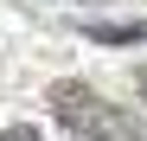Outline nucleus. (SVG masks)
<instances>
[{"label": "nucleus", "mask_w": 147, "mask_h": 141, "mask_svg": "<svg viewBox=\"0 0 147 141\" xmlns=\"http://www.w3.org/2000/svg\"><path fill=\"white\" fill-rule=\"evenodd\" d=\"M45 103H51V115H58L70 135H83V141H147V128H141L121 103L96 96V90L77 83V77H58L51 90H45Z\"/></svg>", "instance_id": "nucleus-1"}, {"label": "nucleus", "mask_w": 147, "mask_h": 141, "mask_svg": "<svg viewBox=\"0 0 147 141\" xmlns=\"http://www.w3.org/2000/svg\"><path fill=\"white\" fill-rule=\"evenodd\" d=\"M77 32L96 45H147V19H77Z\"/></svg>", "instance_id": "nucleus-2"}, {"label": "nucleus", "mask_w": 147, "mask_h": 141, "mask_svg": "<svg viewBox=\"0 0 147 141\" xmlns=\"http://www.w3.org/2000/svg\"><path fill=\"white\" fill-rule=\"evenodd\" d=\"M0 141H45L32 122H7V128H0Z\"/></svg>", "instance_id": "nucleus-3"}, {"label": "nucleus", "mask_w": 147, "mask_h": 141, "mask_svg": "<svg viewBox=\"0 0 147 141\" xmlns=\"http://www.w3.org/2000/svg\"><path fill=\"white\" fill-rule=\"evenodd\" d=\"M134 96L147 103V64H134Z\"/></svg>", "instance_id": "nucleus-4"}]
</instances>
